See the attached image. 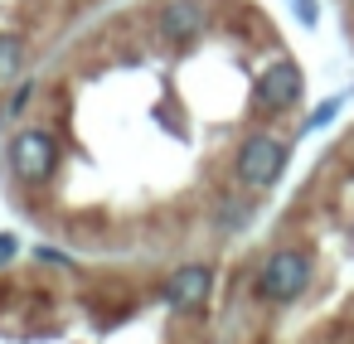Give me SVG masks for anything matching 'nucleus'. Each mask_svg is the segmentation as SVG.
<instances>
[{
	"instance_id": "nucleus-1",
	"label": "nucleus",
	"mask_w": 354,
	"mask_h": 344,
	"mask_svg": "<svg viewBox=\"0 0 354 344\" xmlns=\"http://www.w3.org/2000/svg\"><path fill=\"white\" fill-rule=\"evenodd\" d=\"M310 271H315V262H310L306 247H277L262 262V271H257V296L262 300H277V305L281 300H296V296H306Z\"/></svg>"
},
{
	"instance_id": "nucleus-2",
	"label": "nucleus",
	"mask_w": 354,
	"mask_h": 344,
	"mask_svg": "<svg viewBox=\"0 0 354 344\" xmlns=\"http://www.w3.org/2000/svg\"><path fill=\"white\" fill-rule=\"evenodd\" d=\"M286 141H277V136H267V131H252L243 146H238V160H233V170H238V180L248 184V189H272L277 180H281V170H286Z\"/></svg>"
},
{
	"instance_id": "nucleus-3",
	"label": "nucleus",
	"mask_w": 354,
	"mask_h": 344,
	"mask_svg": "<svg viewBox=\"0 0 354 344\" xmlns=\"http://www.w3.org/2000/svg\"><path fill=\"white\" fill-rule=\"evenodd\" d=\"M6 160H10V170H15V180H25V184H44V180H54V170H59V141H54L49 131L25 126V131H15Z\"/></svg>"
},
{
	"instance_id": "nucleus-4",
	"label": "nucleus",
	"mask_w": 354,
	"mask_h": 344,
	"mask_svg": "<svg viewBox=\"0 0 354 344\" xmlns=\"http://www.w3.org/2000/svg\"><path fill=\"white\" fill-rule=\"evenodd\" d=\"M301 88H306V73H301V64L296 59H277V64H267L262 73H257V83H252V97H257V107L262 112H286V107H296V97H301Z\"/></svg>"
},
{
	"instance_id": "nucleus-5",
	"label": "nucleus",
	"mask_w": 354,
	"mask_h": 344,
	"mask_svg": "<svg viewBox=\"0 0 354 344\" xmlns=\"http://www.w3.org/2000/svg\"><path fill=\"white\" fill-rule=\"evenodd\" d=\"M156 30L165 44H194L209 30V6L204 0H165L156 15Z\"/></svg>"
},
{
	"instance_id": "nucleus-6",
	"label": "nucleus",
	"mask_w": 354,
	"mask_h": 344,
	"mask_svg": "<svg viewBox=\"0 0 354 344\" xmlns=\"http://www.w3.org/2000/svg\"><path fill=\"white\" fill-rule=\"evenodd\" d=\"M209 291H214V271H209L204 262H189V267H175V271H170V281L160 286V296H165V305H175V310H189V305H204V300H209Z\"/></svg>"
},
{
	"instance_id": "nucleus-7",
	"label": "nucleus",
	"mask_w": 354,
	"mask_h": 344,
	"mask_svg": "<svg viewBox=\"0 0 354 344\" xmlns=\"http://www.w3.org/2000/svg\"><path fill=\"white\" fill-rule=\"evenodd\" d=\"M25 68V39L20 35H0V83H15Z\"/></svg>"
},
{
	"instance_id": "nucleus-8",
	"label": "nucleus",
	"mask_w": 354,
	"mask_h": 344,
	"mask_svg": "<svg viewBox=\"0 0 354 344\" xmlns=\"http://www.w3.org/2000/svg\"><path fill=\"white\" fill-rule=\"evenodd\" d=\"M339 107H344V93H335V97H325V102H320V107H315V112L306 117V131H320V126H330Z\"/></svg>"
},
{
	"instance_id": "nucleus-9",
	"label": "nucleus",
	"mask_w": 354,
	"mask_h": 344,
	"mask_svg": "<svg viewBox=\"0 0 354 344\" xmlns=\"http://www.w3.org/2000/svg\"><path fill=\"white\" fill-rule=\"evenodd\" d=\"M291 10H296V20H301V25H315V20H320L315 0H291Z\"/></svg>"
},
{
	"instance_id": "nucleus-10",
	"label": "nucleus",
	"mask_w": 354,
	"mask_h": 344,
	"mask_svg": "<svg viewBox=\"0 0 354 344\" xmlns=\"http://www.w3.org/2000/svg\"><path fill=\"white\" fill-rule=\"evenodd\" d=\"M30 97H35V83H20V93H15V102H10V112H20Z\"/></svg>"
},
{
	"instance_id": "nucleus-11",
	"label": "nucleus",
	"mask_w": 354,
	"mask_h": 344,
	"mask_svg": "<svg viewBox=\"0 0 354 344\" xmlns=\"http://www.w3.org/2000/svg\"><path fill=\"white\" fill-rule=\"evenodd\" d=\"M15 257V238H6V233H0V267H6Z\"/></svg>"
},
{
	"instance_id": "nucleus-12",
	"label": "nucleus",
	"mask_w": 354,
	"mask_h": 344,
	"mask_svg": "<svg viewBox=\"0 0 354 344\" xmlns=\"http://www.w3.org/2000/svg\"><path fill=\"white\" fill-rule=\"evenodd\" d=\"M0 126H6V107H0Z\"/></svg>"
}]
</instances>
